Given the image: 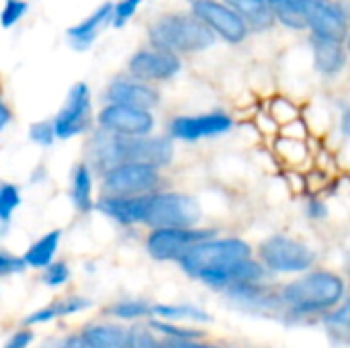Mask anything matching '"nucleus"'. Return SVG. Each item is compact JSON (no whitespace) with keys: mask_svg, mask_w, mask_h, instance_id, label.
I'll return each instance as SVG.
<instances>
[{"mask_svg":"<svg viewBox=\"0 0 350 348\" xmlns=\"http://www.w3.org/2000/svg\"><path fill=\"white\" fill-rule=\"evenodd\" d=\"M180 70H183L180 55L158 47L139 49L127 62V72L144 82H166L178 76Z\"/></svg>","mask_w":350,"mask_h":348,"instance_id":"f8f14e48","label":"nucleus"},{"mask_svg":"<svg viewBox=\"0 0 350 348\" xmlns=\"http://www.w3.org/2000/svg\"><path fill=\"white\" fill-rule=\"evenodd\" d=\"M345 281L330 271H314L291 281L281 291V302L293 314L310 316L334 310L345 297Z\"/></svg>","mask_w":350,"mask_h":348,"instance_id":"7ed1b4c3","label":"nucleus"},{"mask_svg":"<svg viewBox=\"0 0 350 348\" xmlns=\"http://www.w3.org/2000/svg\"><path fill=\"white\" fill-rule=\"evenodd\" d=\"M285 180H287V187H289L293 193H297V195H301L304 191H308L306 174H301L297 168H289V170L285 172Z\"/></svg>","mask_w":350,"mask_h":348,"instance_id":"a19ab883","label":"nucleus"},{"mask_svg":"<svg viewBox=\"0 0 350 348\" xmlns=\"http://www.w3.org/2000/svg\"><path fill=\"white\" fill-rule=\"evenodd\" d=\"M191 10L228 43H242L248 37V23L234 6L221 0H191Z\"/></svg>","mask_w":350,"mask_h":348,"instance_id":"9d476101","label":"nucleus"},{"mask_svg":"<svg viewBox=\"0 0 350 348\" xmlns=\"http://www.w3.org/2000/svg\"><path fill=\"white\" fill-rule=\"evenodd\" d=\"M213 230L203 228H156L146 240V250L154 260H180L193 246L213 238Z\"/></svg>","mask_w":350,"mask_h":348,"instance_id":"6e6552de","label":"nucleus"},{"mask_svg":"<svg viewBox=\"0 0 350 348\" xmlns=\"http://www.w3.org/2000/svg\"><path fill=\"white\" fill-rule=\"evenodd\" d=\"M55 133L57 139H72L82 133H86L92 125V96L90 88L84 82H76L62 109L57 111L55 119Z\"/></svg>","mask_w":350,"mask_h":348,"instance_id":"1a4fd4ad","label":"nucleus"},{"mask_svg":"<svg viewBox=\"0 0 350 348\" xmlns=\"http://www.w3.org/2000/svg\"><path fill=\"white\" fill-rule=\"evenodd\" d=\"M152 47L174 51V53H197L205 51L215 43V31H211L197 14H164L156 18L148 29Z\"/></svg>","mask_w":350,"mask_h":348,"instance_id":"20e7f679","label":"nucleus"},{"mask_svg":"<svg viewBox=\"0 0 350 348\" xmlns=\"http://www.w3.org/2000/svg\"><path fill=\"white\" fill-rule=\"evenodd\" d=\"M10 117H12V113H10V109H8V105L2 103V105H0V131L6 129V125L10 123Z\"/></svg>","mask_w":350,"mask_h":348,"instance_id":"a18cd8bd","label":"nucleus"},{"mask_svg":"<svg viewBox=\"0 0 350 348\" xmlns=\"http://www.w3.org/2000/svg\"><path fill=\"white\" fill-rule=\"evenodd\" d=\"M234 121L228 113H201V115H178L170 121V137L183 142H199L207 137H217L232 129Z\"/></svg>","mask_w":350,"mask_h":348,"instance_id":"4468645a","label":"nucleus"},{"mask_svg":"<svg viewBox=\"0 0 350 348\" xmlns=\"http://www.w3.org/2000/svg\"><path fill=\"white\" fill-rule=\"evenodd\" d=\"M59 240H62V232L59 230H51L47 234H43L37 242H33L27 252L23 254L27 267L31 269H45L53 263V256L57 252V246H59Z\"/></svg>","mask_w":350,"mask_h":348,"instance_id":"4be33fe9","label":"nucleus"},{"mask_svg":"<svg viewBox=\"0 0 350 348\" xmlns=\"http://www.w3.org/2000/svg\"><path fill=\"white\" fill-rule=\"evenodd\" d=\"M340 131L345 137L350 139V109H345L342 115H340Z\"/></svg>","mask_w":350,"mask_h":348,"instance_id":"49530a36","label":"nucleus"},{"mask_svg":"<svg viewBox=\"0 0 350 348\" xmlns=\"http://www.w3.org/2000/svg\"><path fill=\"white\" fill-rule=\"evenodd\" d=\"M312 53H314V68L324 76H334L342 72L349 57V47H345L342 39L314 35L312 33Z\"/></svg>","mask_w":350,"mask_h":348,"instance_id":"a211bd4d","label":"nucleus"},{"mask_svg":"<svg viewBox=\"0 0 350 348\" xmlns=\"http://www.w3.org/2000/svg\"><path fill=\"white\" fill-rule=\"evenodd\" d=\"M308 29L314 35L347 39L349 37V12L338 0H299Z\"/></svg>","mask_w":350,"mask_h":348,"instance_id":"9b49d317","label":"nucleus"},{"mask_svg":"<svg viewBox=\"0 0 350 348\" xmlns=\"http://www.w3.org/2000/svg\"><path fill=\"white\" fill-rule=\"evenodd\" d=\"M29 10V4L25 0H4V8H2V25L4 29H10L12 25H16Z\"/></svg>","mask_w":350,"mask_h":348,"instance_id":"72a5a7b5","label":"nucleus"},{"mask_svg":"<svg viewBox=\"0 0 350 348\" xmlns=\"http://www.w3.org/2000/svg\"><path fill=\"white\" fill-rule=\"evenodd\" d=\"M152 316L164 318V320H170V322H209V314L203 312L197 306H191V304H180V306L154 304L152 306Z\"/></svg>","mask_w":350,"mask_h":348,"instance_id":"393cba45","label":"nucleus"},{"mask_svg":"<svg viewBox=\"0 0 350 348\" xmlns=\"http://www.w3.org/2000/svg\"><path fill=\"white\" fill-rule=\"evenodd\" d=\"M228 4L234 6L242 14V18L248 23V27L254 31L271 29L273 23L277 21L271 10L269 0H228Z\"/></svg>","mask_w":350,"mask_h":348,"instance_id":"412c9836","label":"nucleus"},{"mask_svg":"<svg viewBox=\"0 0 350 348\" xmlns=\"http://www.w3.org/2000/svg\"><path fill=\"white\" fill-rule=\"evenodd\" d=\"M150 199H152V193L131 195V197L105 195L103 199H98L96 209L100 213H105L107 217L115 219L117 224L135 226V224H146L148 209H150Z\"/></svg>","mask_w":350,"mask_h":348,"instance_id":"2eb2a0df","label":"nucleus"},{"mask_svg":"<svg viewBox=\"0 0 350 348\" xmlns=\"http://www.w3.org/2000/svg\"><path fill=\"white\" fill-rule=\"evenodd\" d=\"M107 101L115 105H125L133 109L152 111L160 103V90L144 80H113L107 88Z\"/></svg>","mask_w":350,"mask_h":348,"instance_id":"dca6fc26","label":"nucleus"},{"mask_svg":"<svg viewBox=\"0 0 350 348\" xmlns=\"http://www.w3.org/2000/svg\"><path fill=\"white\" fill-rule=\"evenodd\" d=\"M254 127L265 137H279V133H281V123L269 111L254 115Z\"/></svg>","mask_w":350,"mask_h":348,"instance_id":"e433bc0d","label":"nucleus"},{"mask_svg":"<svg viewBox=\"0 0 350 348\" xmlns=\"http://www.w3.org/2000/svg\"><path fill=\"white\" fill-rule=\"evenodd\" d=\"M27 269V263L25 258L21 256H12L8 252H0V275L2 277H8V275H16V273H23Z\"/></svg>","mask_w":350,"mask_h":348,"instance_id":"ea45409f","label":"nucleus"},{"mask_svg":"<svg viewBox=\"0 0 350 348\" xmlns=\"http://www.w3.org/2000/svg\"><path fill=\"white\" fill-rule=\"evenodd\" d=\"M174 158V146L170 137H127L100 129L92 142V160L105 172L125 162H144L156 168H164Z\"/></svg>","mask_w":350,"mask_h":348,"instance_id":"f257e3e1","label":"nucleus"},{"mask_svg":"<svg viewBox=\"0 0 350 348\" xmlns=\"http://www.w3.org/2000/svg\"><path fill=\"white\" fill-rule=\"evenodd\" d=\"M113 2H103L100 6H96L86 18L78 21L76 25H72L66 31V37L70 41V45L78 51H86L103 33L105 25L113 23Z\"/></svg>","mask_w":350,"mask_h":348,"instance_id":"f3484780","label":"nucleus"},{"mask_svg":"<svg viewBox=\"0 0 350 348\" xmlns=\"http://www.w3.org/2000/svg\"><path fill=\"white\" fill-rule=\"evenodd\" d=\"M72 203L78 211L88 213L94 205L92 201V172L86 164H78L72 172Z\"/></svg>","mask_w":350,"mask_h":348,"instance_id":"5701e85b","label":"nucleus"},{"mask_svg":"<svg viewBox=\"0 0 350 348\" xmlns=\"http://www.w3.org/2000/svg\"><path fill=\"white\" fill-rule=\"evenodd\" d=\"M277 158L287 166V168H299L304 164L310 162V146L308 142L301 139H291V137H275V146H273Z\"/></svg>","mask_w":350,"mask_h":348,"instance_id":"b1692460","label":"nucleus"},{"mask_svg":"<svg viewBox=\"0 0 350 348\" xmlns=\"http://www.w3.org/2000/svg\"><path fill=\"white\" fill-rule=\"evenodd\" d=\"M41 348H66V345H64V340H53V343H47V345H43Z\"/></svg>","mask_w":350,"mask_h":348,"instance_id":"de8ad7c7","label":"nucleus"},{"mask_svg":"<svg viewBox=\"0 0 350 348\" xmlns=\"http://www.w3.org/2000/svg\"><path fill=\"white\" fill-rule=\"evenodd\" d=\"M201 219L199 203L185 193H152L146 226L156 228H195Z\"/></svg>","mask_w":350,"mask_h":348,"instance_id":"39448f33","label":"nucleus"},{"mask_svg":"<svg viewBox=\"0 0 350 348\" xmlns=\"http://www.w3.org/2000/svg\"><path fill=\"white\" fill-rule=\"evenodd\" d=\"M107 312L111 316H115V318H121V320H139V318L152 316V304H146V302H119V304H113Z\"/></svg>","mask_w":350,"mask_h":348,"instance_id":"cd10ccee","label":"nucleus"},{"mask_svg":"<svg viewBox=\"0 0 350 348\" xmlns=\"http://www.w3.org/2000/svg\"><path fill=\"white\" fill-rule=\"evenodd\" d=\"M180 322H160V320H152L150 322V328L156 330V332H162L164 338H178V340H193L199 336L197 330H191V328H185V326H178Z\"/></svg>","mask_w":350,"mask_h":348,"instance_id":"7c9ffc66","label":"nucleus"},{"mask_svg":"<svg viewBox=\"0 0 350 348\" xmlns=\"http://www.w3.org/2000/svg\"><path fill=\"white\" fill-rule=\"evenodd\" d=\"M306 213H308L310 219H324V217L328 215V205H326L322 199H318V197L314 195V197L308 199V203H306Z\"/></svg>","mask_w":350,"mask_h":348,"instance_id":"79ce46f5","label":"nucleus"},{"mask_svg":"<svg viewBox=\"0 0 350 348\" xmlns=\"http://www.w3.org/2000/svg\"><path fill=\"white\" fill-rule=\"evenodd\" d=\"M260 263L273 273H306L316 263V252L293 238L273 236L258 248Z\"/></svg>","mask_w":350,"mask_h":348,"instance_id":"423d86ee","label":"nucleus"},{"mask_svg":"<svg viewBox=\"0 0 350 348\" xmlns=\"http://www.w3.org/2000/svg\"><path fill=\"white\" fill-rule=\"evenodd\" d=\"M129 348H164V345L146 326H133L129 330Z\"/></svg>","mask_w":350,"mask_h":348,"instance_id":"f704fd0d","label":"nucleus"},{"mask_svg":"<svg viewBox=\"0 0 350 348\" xmlns=\"http://www.w3.org/2000/svg\"><path fill=\"white\" fill-rule=\"evenodd\" d=\"M142 2L144 0H119L113 8V27H117V29L125 27L131 21V16L137 12Z\"/></svg>","mask_w":350,"mask_h":348,"instance_id":"473e14b6","label":"nucleus"},{"mask_svg":"<svg viewBox=\"0 0 350 348\" xmlns=\"http://www.w3.org/2000/svg\"><path fill=\"white\" fill-rule=\"evenodd\" d=\"M250 256L252 248L248 246V242L240 238H209L193 246L178 260V265L189 277L213 287V283L221 275H226L230 269H234Z\"/></svg>","mask_w":350,"mask_h":348,"instance_id":"f03ea898","label":"nucleus"},{"mask_svg":"<svg viewBox=\"0 0 350 348\" xmlns=\"http://www.w3.org/2000/svg\"><path fill=\"white\" fill-rule=\"evenodd\" d=\"M88 308V299L84 297H64V299H57L37 312H33L31 316L25 318V326H37V324H47V322H53L57 318H66V316H72V314H78L82 310Z\"/></svg>","mask_w":350,"mask_h":348,"instance_id":"6ab92c4d","label":"nucleus"},{"mask_svg":"<svg viewBox=\"0 0 350 348\" xmlns=\"http://www.w3.org/2000/svg\"><path fill=\"white\" fill-rule=\"evenodd\" d=\"M92 348H129V330L117 324H92L82 330Z\"/></svg>","mask_w":350,"mask_h":348,"instance_id":"aec40b11","label":"nucleus"},{"mask_svg":"<svg viewBox=\"0 0 350 348\" xmlns=\"http://www.w3.org/2000/svg\"><path fill=\"white\" fill-rule=\"evenodd\" d=\"M281 137H291V139H301L306 142L310 137V127L306 123V119H295V121H289L285 125H281Z\"/></svg>","mask_w":350,"mask_h":348,"instance_id":"58836bf2","label":"nucleus"},{"mask_svg":"<svg viewBox=\"0 0 350 348\" xmlns=\"http://www.w3.org/2000/svg\"><path fill=\"white\" fill-rule=\"evenodd\" d=\"M21 205V189L10 183H2L0 187V219L6 226L12 217V213Z\"/></svg>","mask_w":350,"mask_h":348,"instance_id":"c85d7f7f","label":"nucleus"},{"mask_svg":"<svg viewBox=\"0 0 350 348\" xmlns=\"http://www.w3.org/2000/svg\"><path fill=\"white\" fill-rule=\"evenodd\" d=\"M306 183H308V191H310L312 195H318V193H322V191L328 189V185H330V174H328L326 170L314 166V168L306 174Z\"/></svg>","mask_w":350,"mask_h":348,"instance_id":"4c0bfd02","label":"nucleus"},{"mask_svg":"<svg viewBox=\"0 0 350 348\" xmlns=\"http://www.w3.org/2000/svg\"><path fill=\"white\" fill-rule=\"evenodd\" d=\"M269 4H271V10H273L275 18L283 27L293 29V31L308 29L306 16H304L301 6H299V0H269Z\"/></svg>","mask_w":350,"mask_h":348,"instance_id":"a878e982","label":"nucleus"},{"mask_svg":"<svg viewBox=\"0 0 350 348\" xmlns=\"http://www.w3.org/2000/svg\"><path fill=\"white\" fill-rule=\"evenodd\" d=\"M162 345H164V348H217L211 347V345L193 343V340H178V338H164Z\"/></svg>","mask_w":350,"mask_h":348,"instance_id":"c03bdc74","label":"nucleus"},{"mask_svg":"<svg viewBox=\"0 0 350 348\" xmlns=\"http://www.w3.org/2000/svg\"><path fill=\"white\" fill-rule=\"evenodd\" d=\"M29 137H31V142H35L41 148H49L57 139L55 123L53 121H47V119L31 123L29 125Z\"/></svg>","mask_w":350,"mask_h":348,"instance_id":"c756f323","label":"nucleus"},{"mask_svg":"<svg viewBox=\"0 0 350 348\" xmlns=\"http://www.w3.org/2000/svg\"><path fill=\"white\" fill-rule=\"evenodd\" d=\"M326 324L338 332H349L350 334V299H347L342 306H338L336 310H332L326 316Z\"/></svg>","mask_w":350,"mask_h":348,"instance_id":"c9c22d12","label":"nucleus"},{"mask_svg":"<svg viewBox=\"0 0 350 348\" xmlns=\"http://www.w3.org/2000/svg\"><path fill=\"white\" fill-rule=\"evenodd\" d=\"M267 111H269L281 125H285V123L295 121V119L301 117V111H299V107L295 105V101H291V98H287V96H281V94L271 98Z\"/></svg>","mask_w":350,"mask_h":348,"instance_id":"bb28decb","label":"nucleus"},{"mask_svg":"<svg viewBox=\"0 0 350 348\" xmlns=\"http://www.w3.org/2000/svg\"><path fill=\"white\" fill-rule=\"evenodd\" d=\"M33 338H35V334H33L31 330H21V332H16V334L6 343V347L4 348H29V345L33 343Z\"/></svg>","mask_w":350,"mask_h":348,"instance_id":"37998d69","label":"nucleus"},{"mask_svg":"<svg viewBox=\"0 0 350 348\" xmlns=\"http://www.w3.org/2000/svg\"><path fill=\"white\" fill-rule=\"evenodd\" d=\"M70 281V267L66 263H51L43 269V283L47 287H62Z\"/></svg>","mask_w":350,"mask_h":348,"instance_id":"2f4dec72","label":"nucleus"},{"mask_svg":"<svg viewBox=\"0 0 350 348\" xmlns=\"http://www.w3.org/2000/svg\"><path fill=\"white\" fill-rule=\"evenodd\" d=\"M160 183V168L144 162H125L119 166L109 168L103 174V189L105 195H146L154 193Z\"/></svg>","mask_w":350,"mask_h":348,"instance_id":"0eeeda50","label":"nucleus"},{"mask_svg":"<svg viewBox=\"0 0 350 348\" xmlns=\"http://www.w3.org/2000/svg\"><path fill=\"white\" fill-rule=\"evenodd\" d=\"M98 125H100V129L117 133V135L142 137V135H150L154 131L156 121L152 117V111L109 103L98 113Z\"/></svg>","mask_w":350,"mask_h":348,"instance_id":"ddd939ff","label":"nucleus"},{"mask_svg":"<svg viewBox=\"0 0 350 348\" xmlns=\"http://www.w3.org/2000/svg\"><path fill=\"white\" fill-rule=\"evenodd\" d=\"M347 47H349V55H350V33H349V37H347Z\"/></svg>","mask_w":350,"mask_h":348,"instance_id":"09e8293b","label":"nucleus"}]
</instances>
